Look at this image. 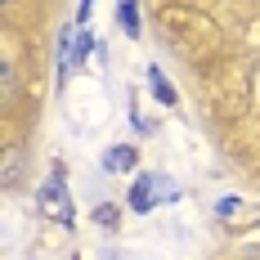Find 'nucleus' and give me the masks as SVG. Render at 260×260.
<instances>
[{"label": "nucleus", "instance_id": "1", "mask_svg": "<svg viewBox=\"0 0 260 260\" xmlns=\"http://www.w3.org/2000/svg\"><path fill=\"white\" fill-rule=\"evenodd\" d=\"M36 211L45 215V220H54V224H72V198H68V188H63V166H54L50 180L36 188Z\"/></svg>", "mask_w": 260, "mask_h": 260}, {"label": "nucleus", "instance_id": "2", "mask_svg": "<svg viewBox=\"0 0 260 260\" xmlns=\"http://www.w3.org/2000/svg\"><path fill=\"white\" fill-rule=\"evenodd\" d=\"M161 202H180V188L166 180V175H135V184H130V207L135 211H153L161 207Z\"/></svg>", "mask_w": 260, "mask_h": 260}, {"label": "nucleus", "instance_id": "3", "mask_svg": "<svg viewBox=\"0 0 260 260\" xmlns=\"http://www.w3.org/2000/svg\"><path fill=\"white\" fill-rule=\"evenodd\" d=\"M135 166H139V148L135 144H112L104 153V171H112V175H126Z\"/></svg>", "mask_w": 260, "mask_h": 260}, {"label": "nucleus", "instance_id": "4", "mask_svg": "<svg viewBox=\"0 0 260 260\" xmlns=\"http://www.w3.org/2000/svg\"><path fill=\"white\" fill-rule=\"evenodd\" d=\"M117 18H121V31L139 41V5H135V0H121V5H117Z\"/></svg>", "mask_w": 260, "mask_h": 260}, {"label": "nucleus", "instance_id": "5", "mask_svg": "<svg viewBox=\"0 0 260 260\" xmlns=\"http://www.w3.org/2000/svg\"><path fill=\"white\" fill-rule=\"evenodd\" d=\"M148 81H153V94H157V104L175 108V90H171V81L161 77V68H148Z\"/></svg>", "mask_w": 260, "mask_h": 260}, {"label": "nucleus", "instance_id": "6", "mask_svg": "<svg viewBox=\"0 0 260 260\" xmlns=\"http://www.w3.org/2000/svg\"><path fill=\"white\" fill-rule=\"evenodd\" d=\"M14 90H18V77H14V63L5 58V99H14Z\"/></svg>", "mask_w": 260, "mask_h": 260}, {"label": "nucleus", "instance_id": "7", "mask_svg": "<svg viewBox=\"0 0 260 260\" xmlns=\"http://www.w3.org/2000/svg\"><path fill=\"white\" fill-rule=\"evenodd\" d=\"M112 220H117V207H94V224H112Z\"/></svg>", "mask_w": 260, "mask_h": 260}, {"label": "nucleus", "instance_id": "8", "mask_svg": "<svg viewBox=\"0 0 260 260\" xmlns=\"http://www.w3.org/2000/svg\"><path fill=\"white\" fill-rule=\"evenodd\" d=\"M90 9H94V0H81V9H77V23H81V27L90 23Z\"/></svg>", "mask_w": 260, "mask_h": 260}]
</instances>
